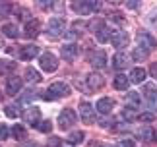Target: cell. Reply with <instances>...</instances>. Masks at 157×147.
<instances>
[{"instance_id": "6da1fadb", "label": "cell", "mask_w": 157, "mask_h": 147, "mask_svg": "<svg viewBox=\"0 0 157 147\" xmlns=\"http://www.w3.org/2000/svg\"><path fill=\"white\" fill-rule=\"evenodd\" d=\"M68 95H70V87H68V85L62 83V81H54V83H52L51 87L47 89L41 97H43L45 101H54V99H60V97H68Z\"/></svg>"}, {"instance_id": "7a4b0ae2", "label": "cell", "mask_w": 157, "mask_h": 147, "mask_svg": "<svg viewBox=\"0 0 157 147\" xmlns=\"http://www.w3.org/2000/svg\"><path fill=\"white\" fill-rule=\"evenodd\" d=\"M64 31H66V20H64V17H60V16L51 17L49 23H47V33L56 39V37L64 35Z\"/></svg>"}, {"instance_id": "3957f363", "label": "cell", "mask_w": 157, "mask_h": 147, "mask_svg": "<svg viewBox=\"0 0 157 147\" xmlns=\"http://www.w3.org/2000/svg\"><path fill=\"white\" fill-rule=\"evenodd\" d=\"M72 8H74L80 16H89V14H93L95 10H99L101 4L97 0H78V2L72 4Z\"/></svg>"}, {"instance_id": "277c9868", "label": "cell", "mask_w": 157, "mask_h": 147, "mask_svg": "<svg viewBox=\"0 0 157 147\" xmlns=\"http://www.w3.org/2000/svg\"><path fill=\"white\" fill-rule=\"evenodd\" d=\"M76 112H74V108H64L62 112L58 114V126H60V130H70L72 126L76 124Z\"/></svg>"}, {"instance_id": "5b68a950", "label": "cell", "mask_w": 157, "mask_h": 147, "mask_svg": "<svg viewBox=\"0 0 157 147\" xmlns=\"http://www.w3.org/2000/svg\"><path fill=\"white\" fill-rule=\"evenodd\" d=\"M39 64H41V68H43L47 74L56 72V68H58V60H56V56H54L52 52H45V54H41Z\"/></svg>"}, {"instance_id": "8992f818", "label": "cell", "mask_w": 157, "mask_h": 147, "mask_svg": "<svg viewBox=\"0 0 157 147\" xmlns=\"http://www.w3.org/2000/svg\"><path fill=\"white\" fill-rule=\"evenodd\" d=\"M109 39H111L113 47H117V48H124L128 45V35H126V31H122V29H113V31L109 33Z\"/></svg>"}, {"instance_id": "52a82bcc", "label": "cell", "mask_w": 157, "mask_h": 147, "mask_svg": "<svg viewBox=\"0 0 157 147\" xmlns=\"http://www.w3.org/2000/svg\"><path fill=\"white\" fill-rule=\"evenodd\" d=\"M138 47L144 48L146 52H151L153 48L157 47V41L147 31H142V33H138Z\"/></svg>"}, {"instance_id": "ba28073f", "label": "cell", "mask_w": 157, "mask_h": 147, "mask_svg": "<svg viewBox=\"0 0 157 147\" xmlns=\"http://www.w3.org/2000/svg\"><path fill=\"white\" fill-rule=\"evenodd\" d=\"M23 120H25V124L37 128L39 122H41V110L37 107H29L25 112H23Z\"/></svg>"}, {"instance_id": "9c48e42d", "label": "cell", "mask_w": 157, "mask_h": 147, "mask_svg": "<svg viewBox=\"0 0 157 147\" xmlns=\"http://www.w3.org/2000/svg\"><path fill=\"white\" fill-rule=\"evenodd\" d=\"M89 64L93 66V68H97V70H103L105 66H107V54L103 51H95L89 54Z\"/></svg>"}, {"instance_id": "30bf717a", "label": "cell", "mask_w": 157, "mask_h": 147, "mask_svg": "<svg viewBox=\"0 0 157 147\" xmlns=\"http://www.w3.org/2000/svg\"><path fill=\"white\" fill-rule=\"evenodd\" d=\"M60 54H62L64 60L72 62V60L78 58V54H80V48H78V45H74V43H68V45L60 47Z\"/></svg>"}, {"instance_id": "8fae6325", "label": "cell", "mask_w": 157, "mask_h": 147, "mask_svg": "<svg viewBox=\"0 0 157 147\" xmlns=\"http://www.w3.org/2000/svg\"><path fill=\"white\" fill-rule=\"evenodd\" d=\"M91 27L95 29V37H97L99 43L109 41V27H107L105 21H95V23H91Z\"/></svg>"}, {"instance_id": "7c38bea8", "label": "cell", "mask_w": 157, "mask_h": 147, "mask_svg": "<svg viewBox=\"0 0 157 147\" xmlns=\"http://www.w3.org/2000/svg\"><path fill=\"white\" fill-rule=\"evenodd\" d=\"M144 97H146L149 107L157 108V87L153 83H146V87H144Z\"/></svg>"}, {"instance_id": "4fadbf2b", "label": "cell", "mask_w": 157, "mask_h": 147, "mask_svg": "<svg viewBox=\"0 0 157 147\" xmlns=\"http://www.w3.org/2000/svg\"><path fill=\"white\" fill-rule=\"evenodd\" d=\"M86 81H87V87L91 91H97V89H101L105 85V77L101 76V74H89L86 77Z\"/></svg>"}, {"instance_id": "5bb4252c", "label": "cell", "mask_w": 157, "mask_h": 147, "mask_svg": "<svg viewBox=\"0 0 157 147\" xmlns=\"http://www.w3.org/2000/svg\"><path fill=\"white\" fill-rule=\"evenodd\" d=\"M80 116H82V120L86 122V124H91L93 118H95L93 107L89 105V103H82V105H80Z\"/></svg>"}, {"instance_id": "9a60e30c", "label": "cell", "mask_w": 157, "mask_h": 147, "mask_svg": "<svg viewBox=\"0 0 157 147\" xmlns=\"http://www.w3.org/2000/svg\"><path fill=\"white\" fill-rule=\"evenodd\" d=\"M39 31H41V23H39V20L33 17V20H29L25 23V33H23V35H25L27 39H35V37L39 35Z\"/></svg>"}, {"instance_id": "2e32d148", "label": "cell", "mask_w": 157, "mask_h": 147, "mask_svg": "<svg viewBox=\"0 0 157 147\" xmlns=\"http://www.w3.org/2000/svg\"><path fill=\"white\" fill-rule=\"evenodd\" d=\"M39 54V47H35V45H25V47H21L20 48V56L21 60H31V58H35Z\"/></svg>"}, {"instance_id": "e0dca14e", "label": "cell", "mask_w": 157, "mask_h": 147, "mask_svg": "<svg viewBox=\"0 0 157 147\" xmlns=\"http://www.w3.org/2000/svg\"><path fill=\"white\" fill-rule=\"evenodd\" d=\"M20 89H21V79L16 77V76H10L8 81H6V93L16 95V93H20Z\"/></svg>"}, {"instance_id": "ac0fdd59", "label": "cell", "mask_w": 157, "mask_h": 147, "mask_svg": "<svg viewBox=\"0 0 157 147\" xmlns=\"http://www.w3.org/2000/svg\"><path fill=\"white\" fill-rule=\"evenodd\" d=\"M114 107V101L109 99V97H103V99L97 101V105H95V108H97V112L101 114H111V110Z\"/></svg>"}, {"instance_id": "d6986e66", "label": "cell", "mask_w": 157, "mask_h": 147, "mask_svg": "<svg viewBox=\"0 0 157 147\" xmlns=\"http://www.w3.org/2000/svg\"><path fill=\"white\" fill-rule=\"evenodd\" d=\"M146 77H147V72L144 70V68H134V70L130 72V76H128L130 83H144V81H146Z\"/></svg>"}, {"instance_id": "ffe728a7", "label": "cell", "mask_w": 157, "mask_h": 147, "mask_svg": "<svg viewBox=\"0 0 157 147\" xmlns=\"http://www.w3.org/2000/svg\"><path fill=\"white\" fill-rule=\"evenodd\" d=\"M138 138L144 139V141H155V138H157V134L151 126H144L138 130Z\"/></svg>"}, {"instance_id": "44dd1931", "label": "cell", "mask_w": 157, "mask_h": 147, "mask_svg": "<svg viewBox=\"0 0 157 147\" xmlns=\"http://www.w3.org/2000/svg\"><path fill=\"white\" fill-rule=\"evenodd\" d=\"M113 66H114L117 70H124L126 66H128V56H126L124 52H117V54L113 56Z\"/></svg>"}, {"instance_id": "7402d4cb", "label": "cell", "mask_w": 157, "mask_h": 147, "mask_svg": "<svg viewBox=\"0 0 157 147\" xmlns=\"http://www.w3.org/2000/svg\"><path fill=\"white\" fill-rule=\"evenodd\" d=\"M2 33L8 37V39H17V27H16V23H4L2 25Z\"/></svg>"}, {"instance_id": "603a6c76", "label": "cell", "mask_w": 157, "mask_h": 147, "mask_svg": "<svg viewBox=\"0 0 157 147\" xmlns=\"http://www.w3.org/2000/svg\"><path fill=\"white\" fill-rule=\"evenodd\" d=\"M128 85H130V79L126 76H117V77H114V87H117L118 91H126Z\"/></svg>"}, {"instance_id": "cb8c5ba5", "label": "cell", "mask_w": 157, "mask_h": 147, "mask_svg": "<svg viewBox=\"0 0 157 147\" xmlns=\"http://www.w3.org/2000/svg\"><path fill=\"white\" fill-rule=\"evenodd\" d=\"M83 138H86V134H83V132H72L70 136H68V143L70 145H80L83 141Z\"/></svg>"}, {"instance_id": "d4e9b609", "label": "cell", "mask_w": 157, "mask_h": 147, "mask_svg": "<svg viewBox=\"0 0 157 147\" xmlns=\"http://www.w3.org/2000/svg\"><path fill=\"white\" fill-rule=\"evenodd\" d=\"M16 70V62L10 60H0V74H12Z\"/></svg>"}, {"instance_id": "484cf974", "label": "cell", "mask_w": 157, "mask_h": 147, "mask_svg": "<svg viewBox=\"0 0 157 147\" xmlns=\"http://www.w3.org/2000/svg\"><path fill=\"white\" fill-rule=\"evenodd\" d=\"M120 116H122V120L132 122V120H136V118H138V112H136V110L132 108V107H126V108L122 110V114H120Z\"/></svg>"}, {"instance_id": "4316f807", "label": "cell", "mask_w": 157, "mask_h": 147, "mask_svg": "<svg viewBox=\"0 0 157 147\" xmlns=\"http://www.w3.org/2000/svg\"><path fill=\"white\" fill-rule=\"evenodd\" d=\"M4 112H6L8 118H17V116L21 114V110H20V107H17V105H8V107L4 108Z\"/></svg>"}, {"instance_id": "83f0119b", "label": "cell", "mask_w": 157, "mask_h": 147, "mask_svg": "<svg viewBox=\"0 0 157 147\" xmlns=\"http://www.w3.org/2000/svg\"><path fill=\"white\" fill-rule=\"evenodd\" d=\"M25 79H27L29 83H37L39 79H41V76H39V72H37V70L27 68V70H25Z\"/></svg>"}, {"instance_id": "f1b7e54d", "label": "cell", "mask_w": 157, "mask_h": 147, "mask_svg": "<svg viewBox=\"0 0 157 147\" xmlns=\"http://www.w3.org/2000/svg\"><path fill=\"white\" fill-rule=\"evenodd\" d=\"M149 56V52H146L144 48H140V47H136L134 48V52H132V58L136 60V62H142V60H146Z\"/></svg>"}, {"instance_id": "f546056e", "label": "cell", "mask_w": 157, "mask_h": 147, "mask_svg": "<svg viewBox=\"0 0 157 147\" xmlns=\"http://www.w3.org/2000/svg\"><path fill=\"white\" fill-rule=\"evenodd\" d=\"M12 136H14L16 139H25V128H23L21 124H14V128H12Z\"/></svg>"}, {"instance_id": "4dcf8cb0", "label": "cell", "mask_w": 157, "mask_h": 147, "mask_svg": "<svg viewBox=\"0 0 157 147\" xmlns=\"http://www.w3.org/2000/svg\"><path fill=\"white\" fill-rule=\"evenodd\" d=\"M37 130L43 132V134H49V132L52 130V122H51V120H41L39 126H37Z\"/></svg>"}, {"instance_id": "1f68e13d", "label": "cell", "mask_w": 157, "mask_h": 147, "mask_svg": "<svg viewBox=\"0 0 157 147\" xmlns=\"http://www.w3.org/2000/svg\"><path fill=\"white\" fill-rule=\"evenodd\" d=\"M12 10H14V6H12V4H2V6H0V20L8 17L12 14Z\"/></svg>"}, {"instance_id": "d6a6232c", "label": "cell", "mask_w": 157, "mask_h": 147, "mask_svg": "<svg viewBox=\"0 0 157 147\" xmlns=\"http://www.w3.org/2000/svg\"><path fill=\"white\" fill-rule=\"evenodd\" d=\"M128 103H132V105H136V107H140V105H142L140 93H136V91H130V93H128Z\"/></svg>"}, {"instance_id": "836d02e7", "label": "cell", "mask_w": 157, "mask_h": 147, "mask_svg": "<svg viewBox=\"0 0 157 147\" xmlns=\"http://www.w3.org/2000/svg\"><path fill=\"white\" fill-rule=\"evenodd\" d=\"M136 120H140V122H153L155 120V114L153 112H140Z\"/></svg>"}, {"instance_id": "e575fe53", "label": "cell", "mask_w": 157, "mask_h": 147, "mask_svg": "<svg viewBox=\"0 0 157 147\" xmlns=\"http://www.w3.org/2000/svg\"><path fill=\"white\" fill-rule=\"evenodd\" d=\"M117 147H134V139H120V141L117 143Z\"/></svg>"}, {"instance_id": "d590c367", "label": "cell", "mask_w": 157, "mask_h": 147, "mask_svg": "<svg viewBox=\"0 0 157 147\" xmlns=\"http://www.w3.org/2000/svg\"><path fill=\"white\" fill-rule=\"evenodd\" d=\"M60 143H62V139L56 138V136H52V138L49 139V147H60Z\"/></svg>"}, {"instance_id": "8d00e7d4", "label": "cell", "mask_w": 157, "mask_h": 147, "mask_svg": "<svg viewBox=\"0 0 157 147\" xmlns=\"http://www.w3.org/2000/svg\"><path fill=\"white\" fill-rule=\"evenodd\" d=\"M4 139H8V128L0 124V141H4Z\"/></svg>"}, {"instance_id": "74e56055", "label": "cell", "mask_w": 157, "mask_h": 147, "mask_svg": "<svg viewBox=\"0 0 157 147\" xmlns=\"http://www.w3.org/2000/svg\"><path fill=\"white\" fill-rule=\"evenodd\" d=\"M149 72H151V76L157 79V62H153V64H151V68H149Z\"/></svg>"}, {"instance_id": "f35d334b", "label": "cell", "mask_w": 157, "mask_h": 147, "mask_svg": "<svg viewBox=\"0 0 157 147\" xmlns=\"http://www.w3.org/2000/svg\"><path fill=\"white\" fill-rule=\"evenodd\" d=\"M2 47H4V43H2V41H0V48H2Z\"/></svg>"}, {"instance_id": "ab89813d", "label": "cell", "mask_w": 157, "mask_h": 147, "mask_svg": "<svg viewBox=\"0 0 157 147\" xmlns=\"http://www.w3.org/2000/svg\"><path fill=\"white\" fill-rule=\"evenodd\" d=\"M25 147H37V145H25Z\"/></svg>"}, {"instance_id": "60d3db41", "label": "cell", "mask_w": 157, "mask_h": 147, "mask_svg": "<svg viewBox=\"0 0 157 147\" xmlns=\"http://www.w3.org/2000/svg\"><path fill=\"white\" fill-rule=\"evenodd\" d=\"M97 147H107V145H97Z\"/></svg>"}]
</instances>
